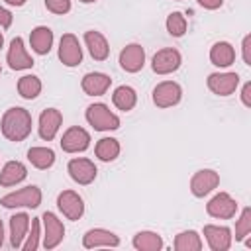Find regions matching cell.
<instances>
[{
  "label": "cell",
  "instance_id": "f35d334b",
  "mask_svg": "<svg viewBox=\"0 0 251 251\" xmlns=\"http://www.w3.org/2000/svg\"><path fill=\"white\" fill-rule=\"evenodd\" d=\"M4 2H8V4H12V6H24V4H25V0H4Z\"/></svg>",
  "mask_w": 251,
  "mask_h": 251
},
{
  "label": "cell",
  "instance_id": "4dcf8cb0",
  "mask_svg": "<svg viewBox=\"0 0 251 251\" xmlns=\"http://www.w3.org/2000/svg\"><path fill=\"white\" fill-rule=\"evenodd\" d=\"M167 31L173 37H182L186 33V18L180 12H173L167 18Z\"/></svg>",
  "mask_w": 251,
  "mask_h": 251
},
{
  "label": "cell",
  "instance_id": "ab89813d",
  "mask_svg": "<svg viewBox=\"0 0 251 251\" xmlns=\"http://www.w3.org/2000/svg\"><path fill=\"white\" fill-rule=\"evenodd\" d=\"M4 243V226H2V220H0V247Z\"/></svg>",
  "mask_w": 251,
  "mask_h": 251
},
{
  "label": "cell",
  "instance_id": "ffe728a7",
  "mask_svg": "<svg viewBox=\"0 0 251 251\" xmlns=\"http://www.w3.org/2000/svg\"><path fill=\"white\" fill-rule=\"evenodd\" d=\"M84 43H86V47H88L92 59H96V61H104V59H108L110 45H108L106 37H104L100 31H94V29L86 31V33H84Z\"/></svg>",
  "mask_w": 251,
  "mask_h": 251
},
{
  "label": "cell",
  "instance_id": "e0dca14e",
  "mask_svg": "<svg viewBox=\"0 0 251 251\" xmlns=\"http://www.w3.org/2000/svg\"><path fill=\"white\" fill-rule=\"evenodd\" d=\"M120 243L118 235L108 231V229H102V227H96V229H88L82 237V245L86 249H92V247H116Z\"/></svg>",
  "mask_w": 251,
  "mask_h": 251
},
{
  "label": "cell",
  "instance_id": "44dd1931",
  "mask_svg": "<svg viewBox=\"0 0 251 251\" xmlns=\"http://www.w3.org/2000/svg\"><path fill=\"white\" fill-rule=\"evenodd\" d=\"M29 227V216L25 212H20L10 218V243L12 247H22V239L25 237Z\"/></svg>",
  "mask_w": 251,
  "mask_h": 251
},
{
  "label": "cell",
  "instance_id": "5b68a950",
  "mask_svg": "<svg viewBox=\"0 0 251 251\" xmlns=\"http://www.w3.org/2000/svg\"><path fill=\"white\" fill-rule=\"evenodd\" d=\"M41 220H43V229H45L43 231V247L45 249H53L63 241L65 227H63L61 220L53 212H45L41 216Z\"/></svg>",
  "mask_w": 251,
  "mask_h": 251
},
{
  "label": "cell",
  "instance_id": "f546056e",
  "mask_svg": "<svg viewBox=\"0 0 251 251\" xmlns=\"http://www.w3.org/2000/svg\"><path fill=\"white\" fill-rule=\"evenodd\" d=\"M18 92H20L22 98L33 100L41 92V80L37 76H33V75H25V76H22L18 80Z\"/></svg>",
  "mask_w": 251,
  "mask_h": 251
},
{
  "label": "cell",
  "instance_id": "6da1fadb",
  "mask_svg": "<svg viewBox=\"0 0 251 251\" xmlns=\"http://www.w3.org/2000/svg\"><path fill=\"white\" fill-rule=\"evenodd\" d=\"M31 131V114L25 108H10L2 116V133L10 141H24Z\"/></svg>",
  "mask_w": 251,
  "mask_h": 251
},
{
  "label": "cell",
  "instance_id": "cb8c5ba5",
  "mask_svg": "<svg viewBox=\"0 0 251 251\" xmlns=\"http://www.w3.org/2000/svg\"><path fill=\"white\" fill-rule=\"evenodd\" d=\"M210 61L216 67H229L235 61V51L227 41H218L210 49Z\"/></svg>",
  "mask_w": 251,
  "mask_h": 251
},
{
  "label": "cell",
  "instance_id": "e575fe53",
  "mask_svg": "<svg viewBox=\"0 0 251 251\" xmlns=\"http://www.w3.org/2000/svg\"><path fill=\"white\" fill-rule=\"evenodd\" d=\"M243 61H245V65H251V35H245L243 37Z\"/></svg>",
  "mask_w": 251,
  "mask_h": 251
},
{
  "label": "cell",
  "instance_id": "74e56055",
  "mask_svg": "<svg viewBox=\"0 0 251 251\" xmlns=\"http://www.w3.org/2000/svg\"><path fill=\"white\" fill-rule=\"evenodd\" d=\"M222 2H224V0H198V4H200L202 8H206V10H216V8L222 6Z\"/></svg>",
  "mask_w": 251,
  "mask_h": 251
},
{
  "label": "cell",
  "instance_id": "603a6c76",
  "mask_svg": "<svg viewBox=\"0 0 251 251\" xmlns=\"http://www.w3.org/2000/svg\"><path fill=\"white\" fill-rule=\"evenodd\" d=\"M27 171L24 167V163L20 161H10L4 165V169L0 171V186H14L18 182H22L25 178Z\"/></svg>",
  "mask_w": 251,
  "mask_h": 251
},
{
  "label": "cell",
  "instance_id": "4fadbf2b",
  "mask_svg": "<svg viewBox=\"0 0 251 251\" xmlns=\"http://www.w3.org/2000/svg\"><path fill=\"white\" fill-rule=\"evenodd\" d=\"M57 206L69 220H78L84 214V202L75 190H63L57 196Z\"/></svg>",
  "mask_w": 251,
  "mask_h": 251
},
{
  "label": "cell",
  "instance_id": "7c38bea8",
  "mask_svg": "<svg viewBox=\"0 0 251 251\" xmlns=\"http://www.w3.org/2000/svg\"><path fill=\"white\" fill-rule=\"evenodd\" d=\"M239 84L237 73H212L208 76V88L218 96H229Z\"/></svg>",
  "mask_w": 251,
  "mask_h": 251
},
{
  "label": "cell",
  "instance_id": "f1b7e54d",
  "mask_svg": "<svg viewBox=\"0 0 251 251\" xmlns=\"http://www.w3.org/2000/svg\"><path fill=\"white\" fill-rule=\"evenodd\" d=\"M175 249L176 251H200L202 249V241H200V235L192 229L188 231H180L176 237H175Z\"/></svg>",
  "mask_w": 251,
  "mask_h": 251
},
{
  "label": "cell",
  "instance_id": "d6986e66",
  "mask_svg": "<svg viewBox=\"0 0 251 251\" xmlns=\"http://www.w3.org/2000/svg\"><path fill=\"white\" fill-rule=\"evenodd\" d=\"M204 235H206V239L214 251H227L231 245V231L224 226L222 227L220 226H206Z\"/></svg>",
  "mask_w": 251,
  "mask_h": 251
},
{
  "label": "cell",
  "instance_id": "7a4b0ae2",
  "mask_svg": "<svg viewBox=\"0 0 251 251\" xmlns=\"http://www.w3.org/2000/svg\"><path fill=\"white\" fill-rule=\"evenodd\" d=\"M86 120L98 131H110V129L120 127V118L114 112H110V108L106 104H100V102L90 104L86 108Z\"/></svg>",
  "mask_w": 251,
  "mask_h": 251
},
{
  "label": "cell",
  "instance_id": "52a82bcc",
  "mask_svg": "<svg viewBox=\"0 0 251 251\" xmlns=\"http://www.w3.org/2000/svg\"><path fill=\"white\" fill-rule=\"evenodd\" d=\"M90 145V135L86 129L78 127V126H73L69 127L63 137H61V149L67 151V153H78V151H84L86 147Z\"/></svg>",
  "mask_w": 251,
  "mask_h": 251
},
{
  "label": "cell",
  "instance_id": "8992f818",
  "mask_svg": "<svg viewBox=\"0 0 251 251\" xmlns=\"http://www.w3.org/2000/svg\"><path fill=\"white\" fill-rule=\"evenodd\" d=\"M206 212H208L212 218L229 220V218L235 216V212H237V204H235V200H233L227 192H220V194H216V196L208 202Z\"/></svg>",
  "mask_w": 251,
  "mask_h": 251
},
{
  "label": "cell",
  "instance_id": "60d3db41",
  "mask_svg": "<svg viewBox=\"0 0 251 251\" xmlns=\"http://www.w3.org/2000/svg\"><path fill=\"white\" fill-rule=\"evenodd\" d=\"M2 45H4V35H2V31H0V49H2Z\"/></svg>",
  "mask_w": 251,
  "mask_h": 251
},
{
  "label": "cell",
  "instance_id": "d6a6232c",
  "mask_svg": "<svg viewBox=\"0 0 251 251\" xmlns=\"http://www.w3.org/2000/svg\"><path fill=\"white\" fill-rule=\"evenodd\" d=\"M37 245H39V222L37 220H31V231L27 235V241L22 247L25 251H33V249H37Z\"/></svg>",
  "mask_w": 251,
  "mask_h": 251
},
{
  "label": "cell",
  "instance_id": "ac0fdd59",
  "mask_svg": "<svg viewBox=\"0 0 251 251\" xmlns=\"http://www.w3.org/2000/svg\"><path fill=\"white\" fill-rule=\"evenodd\" d=\"M110 82H112V78L104 73H88L82 76L80 86L88 96H102L110 88Z\"/></svg>",
  "mask_w": 251,
  "mask_h": 251
},
{
  "label": "cell",
  "instance_id": "277c9868",
  "mask_svg": "<svg viewBox=\"0 0 251 251\" xmlns=\"http://www.w3.org/2000/svg\"><path fill=\"white\" fill-rule=\"evenodd\" d=\"M180 96H182V90L176 82L173 80H165V82H159L155 88H153V102L155 106L159 108H171L175 104L180 102Z\"/></svg>",
  "mask_w": 251,
  "mask_h": 251
},
{
  "label": "cell",
  "instance_id": "2e32d148",
  "mask_svg": "<svg viewBox=\"0 0 251 251\" xmlns=\"http://www.w3.org/2000/svg\"><path fill=\"white\" fill-rule=\"evenodd\" d=\"M61 122H63V116H61L59 110H55V108L43 110L41 116H39V135H41V139L51 141L55 137V133L59 131Z\"/></svg>",
  "mask_w": 251,
  "mask_h": 251
},
{
  "label": "cell",
  "instance_id": "4316f807",
  "mask_svg": "<svg viewBox=\"0 0 251 251\" xmlns=\"http://www.w3.org/2000/svg\"><path fill=\"white\" fill-rule=\"evenodd\" d=\"M94 153H96V157H98L100 161H104V163L114 161V159L120 155V143H118V139H114V137H102V139L96 143Z\"/></svg>",
  "mask_w": 251,
  "mask_h": 251
},
{
  "label": "cell",
  "instance_id": "9a60e30c",
  "mask_svg": "<svg viewBox=\"0 0 251 251\" xmlns=\"http://www.w3.org/2000/svg\"><path fill=\"white\" fill-rule=\"evenodd\" d=\"M8 65H10L12 71H24V69H31L33 67V59L27 55L22 37L12 39L10 51H8Z\"/></svg>",
  "mask_w": 251,
  "mask_h": 251
},
{
  "label": "cell",
  "instance_id": "b9f144b4",
  "mask_svg": "<svg viewBox=\"0 0 251 251\" xmlns=\"http://www.w3.org/2000/svg\"><path fill=\"white\" fill-rule=\"evenodd\" d=\"M80 2H84V4H90V2H96V0H80Z\"/></svg>",
  "mask_w": 251,
  "mask_h": 251
},
{
  "label": "cell",
  "instance_id": "7bdbcfd3",
  "mask_svg": "<svg viewBox=\"0 0 251 251\" xmlns=\"http://www.w3.org/2000/svg\"><path fill=\"white\" fill-rule=\"evenodd\" d=\"M0 71H2V69H0Z\"/></svg>",
  "mask_w": 251,
  "mask_h": 251
},
{
  "label": "cell",
  "instance_id": "484cf974",
  "mask_svg": "<svg viewBox=\"0 0 251 251\" xmlns=\"http://www.w3.org/2000/svg\"><path fill=\"white\" fill-rule=\"evenodd\" d=\"M112 102H114L116 108L127 112V110H131V108L135 106V102H137V94H135V90H133L131 86H126V84H124V86H118V88L114 90V94H112Z\"/></svg>",
  "mask_w": 251,
  "mask_h": 251
},
{
  "label": "cell",
  "instance_id": "836d02e7",
  "mask_svg": "<svg viewBox=\"0 0 251 251\" xmlns=\"http://www.w3.org/2000/svg\"><path fill=\"white\" fill-rule=\"evenodd\" d=\"M45 8L53 14H67L71 10V0H45Z\"/></svg>",
  "mask_w": 251,
  "mask_h": 251
},
{
  "label": "cell",
  "instance_id": "3957f363",
  "mask_svg": "<svg viewBox=\"0 0 251 251\" xmlns=\"http://www.w3.org/2000/svg\"><path fill=\"white\" fill-rule=\"evenodd\" d=\"M0 204L4 208H20V206H25V208H37L41 204V190L37 186H25V188H20L16 192H10L6 194Z\"/></svg>",
  "mask_w": 251,
  "mask_h": 251
},
{
  "label": "cell",
  "instance_id": "30bf717a",
  "mask_svg": "<svg viewBox=\"0 0 251 251\" xmlns=\"http://www.w3.org/2000/svg\"><path fill=\"white\" fill-rule=\"evenodd\" d=\"M151 67L157 75H169L173 71H176L180 67V53L173 47H167V49H161L153 55V61H151Z\"/></svg>",
  "mask_w": 251,
  "mask_h": 251
},
{
  "label": "cell",
  "instance_id": "9c48e42d",
  "mask_svg": "<svg viewBox=\"0 0 251 251\" xmlns=\"http://www.w3.org/2000/svg\"><path fill=\"white\" fill-rule=\"evenodd\" d=\"M59 59L67 67H76L82 61V49L73 33H65L59 43Z\"/></svg>",
  "mask_w": 251,
  "mask_h": 251
},
{
  "label": "cell",
  "instance_id": "5bb4252c",
  "mask_svg": "<svg viewBox=\"0 0 251 251\" xmlns=\"http://www.w3.org/2000/svg\"><path fill=\"white\" fill-rule=\"evenodd\" d=\"M67 169L71 178L78 184H90L96 178V167L90 159H71Z\"/></svg>",
  "mask_w": 251,
  "mask_h": 251
},
{
  "label": "cell",
  "instance_id": "ba28073f",
  "mask_svg": "<svg viewBox=\"0 0 251 251\" xmlns=\"http://www.w3.org/2000/svg\"><path fill=\"white\" fill-rule=\"evenodd\" d=\"M218 184H220L218 173L212 171V169H202V171H198V173L192 176V180H190V190H192V194H194L196 198H204V196L210 194Z\"/></svg>",
  "mask_w": 251,
  "mask_h": 251
},
{
  "label": "cell",
  "instance_id": "7402d4cb",
  "mask_svg": "<svg viewBox=\"0 0 251 251\" xmlns=\"http://www.w3.org/2000/svg\"><path fill=\"white\" fill-rule=\"evenodd\" d=\"M29 43H31V49L37 53V55H47L51 45H53V31L45 25H39L31 31L29 35Z\"/></svg>",
  "mask_w": 251,
  "mask_h": 251
},
{
  "label": "cell",
  "instance_id": "8fae6325",
  "mask_svg": "<svg viewBox=\"0 0 251 251\" xmlns=\"http://www.w3.org/2000/svg\"><path fill=\"white\" fill-rule=\"evenodd\" d=\"M145 65V51L139 43H129L120 53V67L127 73H137Z\"/></svg>",
  "mask_w": 251,
  "mask_h": 251
},
{
  "label": "cell",
  "instance_id": "1f68e13d",
  "mask_svg": "<svg viewBox=\"0 0 251 251\" xmlns=\"http://www.w3.org/2000/svg\"><path fill=\"white\" fill-rule=\"evenodd\" d=\"M249 233H251V208H243L241 218L235 224V239L241 241Z\"/></svg>",
  "mask_w": 251,
  "mask_h": 251
},
{
  "label": "cell",
  "instance_id": "d590c367",
  "mask_svg": "<svg viewBox=\"0 0 251 251\" xmlns=\"http://www.w3.org/2000/svg\"><path fill=\"white\" fill-rule=\"evenodd\" d=\"M12 25V14L0 6V27H10Z\"/></svg>",
  "mask_w": 251,
  "mask_h": 251
},
{
  "label": "cell",
  "instance_id": "83f0119b",
  "mask_svg": "<svg viewBox=\"0 0 251 251\" xmlns=\"http://www.w3.org/2000/svg\"><path fill=\"white\" fill-rule=\"evenodd\" d=\"M133 247L139 251H157L163 247V239L155 231H139L133 237Z\"/></svg>",
  "mask_w": 251,
  "mask_h": 251
},
{
  "label": "cell",
  "instance_id": "d4e9b609",
  "mask_svg": "<svg viewBox=\"0 0 251 251\" xmlns=\"http://www.w3.org/2000/svg\"><path fill=\"white\" fill-rule=\"evenodd\" d=\"M27 159H29V163H31L35 169L45 171V169H49V167L55 163V153H53V149H49V147H31V149L27 151Z\"/></svg>",
  "mask_w": 251,
  "mask_h": 251
},
{
  "label": "cell",
  "instance_id": "8d00e7d4",
  "mask_svg": "<svg viewBox=\"0 0 251 251\" xmlns=\"http://www.w3.org/2000/svg\"><path fill=\"white\" fill-rule=\"evenodd\" d=\"M241 100H243V104L249 108L251 106V82H245L243 84V90H241Z\"/></svg>",
  "mask_w": 251,
  "mask_h": 251
}]
</instances>
